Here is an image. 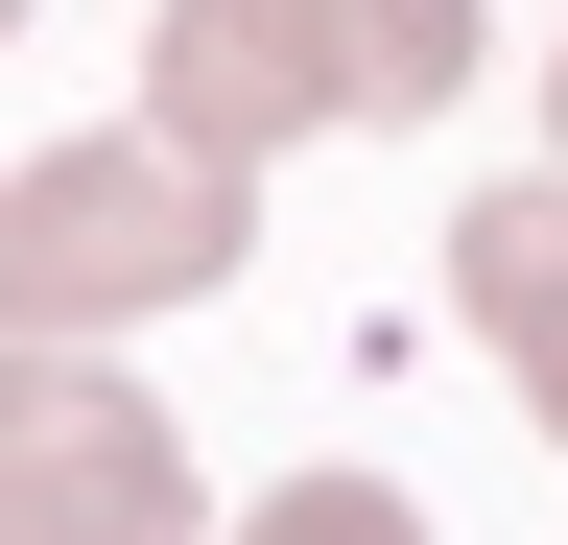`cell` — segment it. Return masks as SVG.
Returning a JSON list of instances; mask_svg holds the SVG:
<instances>
[{
	"mask_svg": "<svg viewBox=\"0 0 568 545\" xmlns=\"http://www.w3.org/2000/svg\"><path fill=\"white\" fill-rule=\"evenodd\" d=\"M261 261V190H213L190 143H48V166H0V332L24 356H95V332H142V309H213Z\"/></svg>",
	"mask_w": 568,
	"mask_h": 545,
	"instance_id": "obj_1",
	"label": "cell"
},
{
	"mask_svg": "<svg viewBox=\"0 0 568 545\" xmlns=\"http://www.w3.org/2000/svg\"><path fill=\"white\" fill-rule=\"evenodd\" d=\"M0 545H190V427L119 356H24L0 332Z\"/></svg>",
	"mask_w": 568,
	"mask_h": 545,
	"instance_id": "obj_2",
	"label": "cell"
},
{
	"mask_svg": "<svg viewBox=\"0 0 568 545\" xmlns=\"http://www.w3.org/2000/svg\"><path fill=\"white\" fill-rule=\"evenodd\" d=\"M450 309H474V356L521 380V427L568 451V166H497L450 214Z\"/></svg>",
	"mask_w": 568,
	"mask_h": 545,
	"instance_id": "obj_3",
	"label": "cell"
},
{
	"mask_svg": "<svg viewBox=\"0 0 568 545\" xmlns=\"http://www.w3.org/2000/svg\"><path fill=\"white\" fill-rule=\"evenodd\" d=\"M284 24H308V72H332V143L355 119L403 143V119H450L497 72V0H284Z\"/></svg>",
	"mask_w": 568,
	"mask_h": 545,
	"instance_id": "obj_4",
	"label": "cell"
},
{
	"mask_svg": "<svg viewBox=\"0 0 568 545\" xmlns=\"http://www.w3.org/2000/svg\"><path fill=\"white\" fill-rule=\"evenodd\" d=\"M213 545H426V498H403L379 451H308V474H261V498L213 522Z\"/></svg>",
	"mask_w": 568,
	"mask_h": 545,
	"instance_id": "obj_5",
	"label": "cell"
},
{
	"mask_svg": "<svg viewBox=\"0 0 568 545\" xmlns=\"http://www.w3.org/2000/svg\"><path fill=\"white\" fill-rule=\"evenodd\" d=\"M545 166H568V48H545Z\"/></svg>",
	"mask_w": 568,
	"mask_h": 545,
	"instance_id": "obj_6",
	"label": "cell"
},
{
	"mask_svg": "<svg viewBox=\"0 0 568 545\" xmlns=\"http://www.w3.org/2000/svg\"><path fill=\"white\" fill-rule=\"evenodd\" d=\"M0 48H24V0H0Z\"/></svg>",
	"mask_w": 568,
	"mask_h": 545,
	"instance_id": "obj_7",
	"label": "cell"
}]
</instances>
